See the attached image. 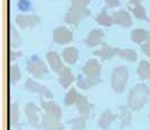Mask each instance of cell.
Wrapping results in <instances>:
<instances>
[{"instance_id": "obj_1", "label": "cell", "mask_w": 150, "mask_h": 130, "mask_svg": "<svg viewBox=\"0 0 150 130\" xmlns=\"http://www.w3.org/2000/svg\"><path fill=\"white\" fill-rule=\"evenodd\" d=\"M150 94V89L145 85H138L134 88L129 95L128 105L133 110H139L147 101V96Z\"/></svg>"}, {"instance_id": "obj_2", "label": "cell", "mask_w": 150, "mask_h": 130, "mask_svg": "<svg viewBox=\"0 0 150 130\" xmlns=\"http://www.w3.org/2000/svg\"><path fill=\"white\" fill-rule=\"evenodd\" d=\"M129 72L126 66H119L113 69L111 76V86L115 93H122L127 85Z\"/></svg>"}, {"instance_id": "obj_3", "label": "cell", "mask_w": 150, "mask_h": 130, "mask_svg": "<svg viewBox=\"0 0 150 130\" xmlns=\"http://www.w3.org/2000/svg\"><path fill=\"white\" fill-rule=\"evenodd\" d=\"M91 12L87 7L72 5L69 9L64 17V22L69 25L77 26L83 18L90 16Z\"/></svg>"}, {"instance_id": "obj_4", "label": "cell", "mask_w": 150, "mask_h": 130, "mask_svg": "<svg viewBox=\"0 0 150 130\" xmlns=\"http://www.w3.org/2000/svg\"><path fill=\"white\" fill-rule=\"evenodd\" d=\"M26 69L30 74L38 79H42L49 73V69L45 63L37 55L32 56L27 61Z\"/></svg>"}, {"instance_id": "obj_5", "label": "cell", "mask_w": 150, "mask_h": 130, "mask_svg": "<svg viewBox=\"0 0 150 130\" xmlns=\"http://www.w3.org/2000/svg\"><path fill=\"white\" fill-rule=\"evenodd\" d=\"M39 111V108L34 102H27L24 107V113L28 123L37 129H40L42 128V124L39 122V117L38 114Z\"/></svg>"}, {"instance_id": "obj_6", "label": "cell", "mask_w": 150, "mask_h": 130, "mask_svg": "<svg viewBox=\"0 0 150 130\" xmlns=\"http://www.w3.org/2000/svg\"><path fill=\"white\" fill-rule=\"evenodd\" d=\"M24 88L26 90L31 92V93H35L39 95L40 96H44L48 99H52L53 98V94L52 92L47 88V87L43 86L42 84L38 83V82H36L35 80L31 79V78H28L24 83Z\"/></svg>"}, {"instance_id": "obj_7", "label": "cell", "mask_w": 150, "mask_h": 130, "mask_svg": "<svg viewBox=\"0 0 150 130\" xmlns=\"http://www.w3.org/2000/svg\"><path fill=\"white\" fill-rule=\"evenodd\" d=\"M53 42L57 44H67L73 41V32L65 26H59L53 30Z\"/></svg>"}, {"instance_id": "obj_8", "label": "cell", "mask_w": 150, "mask_h": 130, "mask_svg": "<svg viewBox=\"0 0 150 130\" xmlns=\"http://www.w3.org/2000/svg\"><path fill=\"white\" fill-rule=\"evenodd\" d=\"M82 70L86 77L88 78H100L102 67L96 58L88 60L85 64L83 66Z\"/></svg>"}, {"instance_id": "obj_9", "label": "cell", "mask_w": 150, "mask_h": 130, "mask_svg": "<svg viewBox=\"0 0 150 130\" xmlns=\"http://www.w3.org/2000/svg\"><path fill=\"white\" fill-rule=\"evenodd\" d=\"M46 59L49 63V65L50 66L51 69L56 74L60 76L64 72L66 66L64 64L59 54L57 51H54V50L49 51L46 54Z\"/></svg>"}, {"instance_id": "obj_10", "label": "cell", "mask_w": 150, "mask_h": 130, "mask_svg": "<svg viewBox=\"0 0 150 130\" xmlns=\"http://www.w3.org/2000/svg\"><path fill=\"white\" fill-rule=\"evenodd\" d=\"M42 128L43 130H64V125L61 122V119L54 115L44 114L42 117Z\"/></svg>"}, {"instance_id": "obj_11", "label": "cell", "mask_w": 150, "mask_h": 130, "mask_svg": "<svg viewBox=\"0 0 150 130\" xmlns=\"http://www.w3.org/2000/svg\"><path fill=\"white\" fill-rule=\"evenodd\" d=\"M15 21L21 29H27V28H32L36 26L40 21V18L35 14H32V15L19 14L16 16Z\"/></svg>"}, {"instance_id": "obj_12", "label": "cell", "mask_w": 150, "mask_h": 130, "mask_svg": "<svg viewBox=\"0 0 150 130\" xmlns=\"http://www.w3.org/2000/svg\"><path fill=\"white\" fill-rule=\"evenodd\" d=\"M118 119V115L116 114H113L110 109L104 110L98 119V127L103 130H110L111 124Z\"/></svg>"}, {"instance_id": "obj_13", "label": "cell", "mask_w": 150, "mask_h": 130, "mask_svg": "<svg viewBox=\"0 0 150 130\" xmlns=\"http://www.w3.org/2000/svg\"><path fill=\"white\" fill-rule=\"evenodd\" d=\"M40 104L46 114L54 115L61 119L63 115V110L61 107L53 101H44L43 97H40Z\"/></svg>"}, {"instance_id": "obj_14", "label": "cell", "mask_w": 150, "mask_h": 130, "mask_svg": "<svg viewBox=\"0 0 150 130\" xmlns=\"http://www.w3.org/2000/svg\"><path fill=\"white\" fill-rule=\"evenodd\" d=\"M111 16L113 18L114 23L119 24L122 27L128 28V27L132 26L133 24V20H132L131 16L125 10H119L114 12Z\"/></svg>"}, {"instance_id": "obj_15", "label": "cell", "mask_w": 150, "mask_h": 130, "mask_svg": "<svg viewBox=\"0 0 150 130\" xmlns=\"http://www.w3.org/2000/svg\"><path fill=\"white\" fill-rule=\"evenodd\" d=\"M118 48H114L105 43H103V47L100 49H97L94 51L92 54L96 57H98L101 58L102 61H106L113 58L117 54Z\"/></svg>"}, {"instance_id": "obj_16", "label": "cell", "mask_w": 150, "mask_h": 130, "mask_svg": "<svg viewBox=\"0 0 150 130\" xmlns=\"http://www.w3.org/2000/svg\"><path fill=\"white\" fill-rule=\"evenodd\" d=\"M103 37H104V32L102 30L94 29V30H90L87 38L84 40V43L88 47L93 48L102 43V38Z\"/></svg>"}, {"instance_id": "obj_17", "label": "cell", "mask_w": 150, "mask_h": 130, "mask_svg": "<svg viewBox=\"0 0 150 130\" xmlns=\"http://www.w3.org/2000/svg\"><path fill=\"white\" fill-rule=\"evenodd\" d=\"M76 106L77 112L80 115H87V116H88V114H90V110L93 107V105L89 102L88 98L86 95H80L79 99L76 103Z\"/></svg>"}, {"instance_id": "obj_18", "label": "cell", "mask_w": 150, "mask_h": 130, "mask_svg": "<svg viewBox=\"0 0 150 130\" xmlns=\"http://www.w3.org/2000/svg\"><path fill=\"white\" fill-rule=\"evenodd\" d=\"M62 57L66 64H75L79 58V51L75 47H67L63 50Z\"/></svg>"}, {"instance_id": "obj_19", "label": "cell", "mask_w": 150, "mask_h": 130, "mask_svg": "<svg viewBox=\"0 0 150 130\" xmlns=\"http://www.w3.org/2000/svg\"><path fill=\"white\" fill-rule=\"evenodd\" d=\"M74 81H75V76L72 74L71 69L69 67H66L64 72L58 77V83L63 86L64 88L66 89L73 83Z\"/></svg>"}, {"instance_id": "obj_20", "label": "cell", "mask_w": 150, "mask_h": 130, "mask_svg": "<svg viewBox=\"0 0 150 130\" xmlns=\"http://www.w3.org/2000/svg\"><path fill=\"white\" fill-rule=\"evenodd\" d=\"M100 83H102L101 78H88V77H83L80 76L77 80V87L81 89L87 90L90 88L98 85Z\"/></svg>"}, {"instance_id": "obj_21", "label": "cell", "mask_w": 150, "mask_h": 130, "mask_svg": "<svg viewBox=\"0 0 150 130\" xmlns=\"http://www.w3.org/2000/svg\"><path fill=\"white\" fill-rule=\"evenodd\" d=\"M118 119L121 121V128L123 129L124 127L129 126L131 122V113L126 106H120L118 108Z\"/></svg>"}, {"instance_id": "obj_22", "label": "cell", "mask_w": 150, "mask_h": 130, "mask_svg": "<svg viewBox=\"0 0 150 130\" xmlns=\"http://www.w3.org/2000/svg\"><path fill=\"white\" fill-rule=\"evenodd\" d=\"M19 115H20V110H19V104L18 102H15L11 106V125L13 128L18 129L19 126Z\"/></svg>"}, {"instance_id": "obj_23", "label": "cell", "mask_w": 150, "mask_h": 130, "mask_svg": "<svg viewBox=\"0 0 150 130\" xmlns=\"http://www.w3.org/2000/svg\"><path fill=\"white\" fill-rule=\"evenodd\" d=\"M88 116L87 115H79L76 116L70 121H69L68 124L71 126L70 130H84L86 128V122Z\"/></svg>"}, {"instance_id": "obj_24", "label": "cell", "mask_w": 150, "mask_h": 130, "mask_svg": "<svg viewBox=\"0 0 150 130\" xmlns=\"http://www.w3.org/2000/svg\"><path fill=\"white\" fill-rule=\"evenodd\" d=\"M129 10L134 15V17L138 19L141 20H145L147 22H149V18L147 16L146 11L144 9V7L139 4H134V6H129Z\"/></svg>"}, {"instance_id": "obj_25", "label": "cell", "mask_w": 150, "mask_h": 130, "mask_svg": "<svg viewBox=\"0 0 150 130\" xmlns=\"http://www.w3.org/2000/svg\"><path fill=\"white\" fill-rule=\"evenodd\" d=\"M149 37V32L143 29H135L131 32V39L133 42L141 43Z\"/></svg>"}, {"instance_id": "obj_26", "label": "cell", "mask_w": 150, "mask_h": 130, "mask_svg": "<svg viewBox=\"0 0 150 130\" xmlns=\"http://www.w3.org/2000/svg\"><path fill=\"white\" fill-rule=\"evenodd\" d=\"M81 94L78 93V91L76 90V88H71L68 92L67 94L65 95L64 100V105L66 106H71V105H76L77 100L79 99Z\"/></svg>"}, {"instance_id": "obj_27", "label": "cell", "mask_w": 150, "mask_h": 130, "mask_svg": "<svg viewBox=\"0 0 150 130\" xmlns=\"http://www.w3.org/2000/svg\"><path fill=\"white\" fill-rule=\"evenodd\" d=\"M107 8L104 7L103 11L97 15V17L96 18V21L97 22L98 24L102 25V26H105V27H109L111 25L114 24V20L111 15H108L106 11Z\"/></svg>"}, {"instance_id": "obj_28", "label": "cell", "mask_w": 150, "mask_h": 130, "mask_svg": "<svg viewBox=\"0 0 150 130\" xmlns=\"http://www.w3.org/2000/svg\"><path fill=\"white\" fill-rule=\"evenodd\" d=\"M22 43V40L19 33L16 30V28L11 24L10 27V44L12 49L18 48Z\"/></svg>"}, {"instance_id": "obj_29", "label": "cell", "mask_w": 150, "mask_h": 130, "mask_svg": "<svg viewBox=\"0 0 150 130\" xmlns=\"http://www.w3.org/2000/svg\"><path fill=\"white\" fill-rule=\"evenodd\" d=\"M116 56H118L122 59H125L129 62H135L137 59L136 52L134 50L129 49H118Z\"/></svg>"}, {"instance_id": "obj_30", "label": "cell", "mask_w": 150, "mask_h": 130, "mask_svg": "<svg viewBox=\"0 0 150 130\" xmlns=\"http://www.w3.org/2000/svg\"><path fill=\"white\" fill-rule=\"evenodd\" d=\"M10 76H11V83L12 85H15L22 78V73L20 68L18 64H13L10 69Z\"/></svg>"}, {"instance_id": "obj_31", "label": "cell", "mask_w": 150, "mask_h": 130, "mask_svg": "<svg viewBox=\"0 0 150 130\" xmlns=\"http://www.w3.org/2000/svg\"><path fill=\"white\" fill-rule=\"evenodd\" d=\"M138 75L141 78H150V64L147 61H141L138 67Z\"/></svg>"}, {"instance_id": "obj_32", "label": "cell", "mask_w": 150, "mask_h": 130, "mask_svg": "<svg viewBox=\"0 0 150 130\" xmlns=\"http://www.w3.org/2000/svg\"><path fill=\"white\" fill-rule=\"evenodd\" d=\"M90 2H91V0H73L71 4L82 6V7H87L90 4Z\"/></svg>"}, {"instance_id": "obj_33", "label": "cell", "mask_w": 150, "mask_h": 130, "mask_svg": "<svg viewBox=\"0 0 150 130\" xmlns=\"http://www.w3.org/2000/svg\"><path fill=\"white\" fill-rule=\"evenodd\" d=\"M106 8H114L120 5V0H104Z\"/></svg>"}, {"instance_id": "obj_34", "label": "cell", "mask_w": 150, "mask_h": 130, "mask_svg": "<svg viewBox=\"0 0 150 130\" xmlns=\"http://www.w3.org/2000/svg\"><path fill=\"white\" fill-rule=\"evenodd\" d=\"M22 56V52L20 51H15V50H11L10 51V61L13 62L17 58L20 57Z\"/></svg>"}, {"instance_id": "obj_35", "label": "cell", "mask_w": 150, "mask_h": 130, "mask_svg": "<svg viewBox=\"0 0 150 130\" xmlns=\"http://www.w3.org/2000/svg\"><path fill=\"white\" fill-rule=\"evenodd\" d=\"M142 49L147 56L150 57V38L144 44L142 45Z\"/></svg>"}, {"instance_id": "obj_36", "label": "cell", "mask_w": 150, "mask_h": 130, "mask_svg": "<svg viewBox=\"0 0 150 130\" xmlns=\"http://www.w3.org/2000/svg\"><path fill=\"white\" fill-rule=\"evenodd\" d=\"M143 0H129V3L134 5V4H139Z\"/></svg>"}, {"instance_id": "obj_37", "label": "cell", "mask_w": 150, "mask_h": 130, "mask_svg": "<svg viewBox=\"0 0 150 130\" xmlns=\"http://www.w3.org/2000/svg\"><path fill=\"white\" fill-rule=\"evenodd\" d=\"M18 130H22V129H21V126H19V127H18Z\"/></svg>"}]
</instances>
